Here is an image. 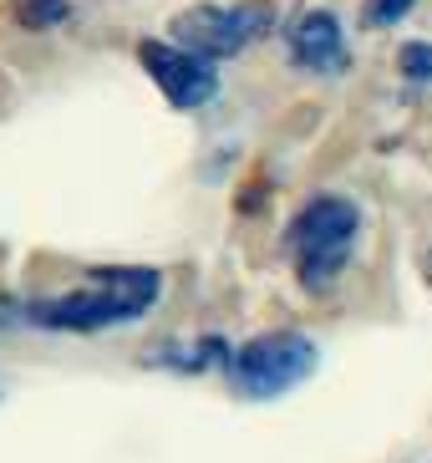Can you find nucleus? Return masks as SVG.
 Masks as SVG:
<instances>
[{"instance_id": "1", "label": "nucleus", "mask_w": 432, "mask_h": 463, "mask_svg": "<svg viewBox=\"0 0 432 463\" xmlns=\"http://www.w3.org/2000/svg\"><path fill=\"white\" fill-rule=\"evenodd\" d=\"M158 290L163 275L148 265H108V270H92V286L67 290L56 300H36L26 316L46 331H108L148 316Z\"/></svg>"}, {"instance_id": "2", "label": "nucleus", "mask_w": 432, "mask_h": 463, "mask_svg": "<svg viewBox=\"0 0 432 463\" xmlns=\"http://www.w3.org/2000/svg\"><path fill=\"white\" fill-rule=\"evenodd\" d=\"M362 234V209L341 194H315L311 204H300L290 219V255H296V275L305 290H325L346 270L352 245Z\"/></svg>"}, {"instance_id": "3", "label": "nucleus", "mask_w": 432, "mask_h": 463, "mask_svg": "<svg viewBox=\"0 0 432 463\" xmlns=\"http://www.w3.org/2000/svg\"><path fill=\"white\" fill-rule=\"evenodd\" d=\"M315 372V341L300 331H265L230 356V382L244 397H280Z\"/></svg>"}, {"instance_id": "4", "label": "nucleus", "mask_w": 432, "mask_h": 463, "mask_svg": "<svg viewBox=\"0 0 432 463\" xmlns=\"http://www.w3.org/2000/svg\"><path fill=\"white\" fill-rule=\"evenodd\" d=\"M270 11L265 5H193L174 21V46H183L199 61H224L265 36Z\"/></svg>"}, {"instance_id": "5", "label": "nucleus", "mask_w": 432, "mask_h": 463, "mask_svg": "<svg viewBox=\"0 0 432 463\" xmlns=\"http://www.w3.org/2000/svg\"><path fill=\"white\" fill-rule=\"evenodd\" d=\"M137 61H143V71L158 82V92L183 112L214 102V92H219L214 61H199V56H189L174 42H137Z\"/></svg>"}, {"instance_id": "6", "label": "nucleus", "mask_w": 432, "mask_h": 463, "mask_svg": "<svg viewBox=\"0 0 432 463\" xmlns=\"http://www.w3.org/2000/svg\"><path fill=\"white\" fill-rule=\"evenodd\" d=\"M290 56H296V67H305V71H325V77L346 71V36H341V21L331 11H305L296 26H290Z\"/></svg>"}, {"instance_id": "7", "label": "nucleus", "mask_w": 432, "mask_h": 463, "mask_svg": "<svg viewBox=\"0 0 432 463\" xmlns=\"http://www.w3.org/2000/svg\"><path fill=\"white\" fill-rule=\"evenodd\" d=\"M11 15L21 21L26 31H52L71 15V0H15Z\"/></svg>"}, {"instance_id": "8", "label": "nucleus", "mask_w": 432, "mask_h": 463, "mask_svg": "<svg viewBox=\"0 0 432 463\" xmlns=\"http://www.w3.org/2000/svg\"><path fill=\"white\" fill-rule=\"evenodd\" d=\"M402 77L407 82H432V46L427 42H407L402 46Z\"/></svg>"}, {"instance_id": "9", "label": "nucleus", "mask_w": 432, "mask_h": 463, "mask_svg": "<svg viewBox=\"0 0 432 463\" xmlns=\"http://www.w3.org/2000/svg\"><path fill=\"white\" fill-rule=\"evenodd\" d=\"M407 11H412V0H366L362 21L366 26H392V21H402Z\"/></svg>"}]
</instances>
